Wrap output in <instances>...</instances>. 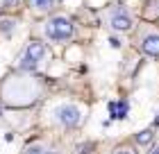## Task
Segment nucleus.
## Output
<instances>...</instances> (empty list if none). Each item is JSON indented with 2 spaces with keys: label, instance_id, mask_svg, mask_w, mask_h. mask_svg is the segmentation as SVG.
<instances>
[{
  "label": "nucleus",
  "instance_id": "nucleus-1",
  "mask_svg": "<svg viewBox=\"0 0 159 154\" xmlns=\"http://www.w3.org/2000/svg\"><path fill=\"white\" fill-rule=\"evenodd\" d=\"M46 32H48L50 39H55V41H66V39L73 36V23H70L68 18H64V16H55L48 23Z\"/></svg>",
  "mask_w": 159,
  "mask_h": 154
},
{
  "label": "nucleus",
  "instance_id": "nucleus-2",
  "mask_svg": "<svg viewBox=\"0 0 159 154\" xmlns=\"http://www.w3.org/2000/svg\"><path fill=\"white\" fill-rule=\"evenodd\" d=\"M57 118H59L61 125H66V127H77L82 122V111L73 104H64V107L57 109Z\"/></svg>",
  "mask_w": 159,
  "mask_h": 154
},
{
  "label": "nucleus",
  "instance_id": "nucleus-3",
  "mask_svg": "<svg viewBox=\"0 0 159 154\" xmlns=\"http://www.w3.org/2000/svg\"><path fill=\"white\" fill-rule=\"evenodd\" d=\"M109 23H111V27H114L116 32H125V30H129V27H132V18H129L125 11H116V14L111 16Z\"/></svg>",
  "mask_w": 159,
  "mask_h": 154
},
{
  "label": "nucleus",
  "instance_id": "nucleus-4",
  "mask_svg": "<svg viewBox=\"0 0 159 154\" xmlns=\"http://www.w3.org/2000/svg\"><path fill=\"white\" fill-rule=\"evenodd\" d=\"M25 57H30L32 61H41L43 57H46V46H43L41 41H32L25 50Z\"/></svg>",
  "mask_w": 159,
  "mask_h": 154
},
{
  "label": "nucleus",
  "instance_id": "nucleus-5",
  "mask_svg": "<svg viewBox=\"0 0 159 154\" xmlns=\"http://www.w3.org/2000/svg\"><path fill=\"white\" fill-rule=\"evenodd\" d=\"M143 52L150 57H159V34H148L143 39Z\"/></svg>",
  "mask_w": 159,
  "mask_h": 154
},
{
  "label": "nucleus",
  "instance_id": "nucleus-6",
  "mask_svg": "<svg viewBox=\"0 0 159 154\" xmlns=\"http://www.w3.org/2000/svg\"><path fill=\"white\" fill-rule=\"evenodd\" d=\"M109 111H111V118H125L127 116V102H109Z\"/></svg>",
  "mask_w": 159,
  "mask_h": 154
},
{
  "label": "nucleus",
  "instance_id": "nucleus-7",
  "mask_svg": "<svg viewBox=\"0 0 159 154\" xmlns=\"http://www.w3.org/2000/svg\"><path fill=\"white\" fill-rule=\"evenodd\" d=\"M152 138H155V131L152 129H143V131L136 134V143H139V145H148Z\"/></svg>",
  "mask_w": 159,
  "mask_h": 154
},
{
  "label": "nucleus",
  "instance_id": "nucleus-8",
  "mask_svg": "<svg viewBox=\"0 0 159 154\" xmlns=\"http://www.w3.org/2000/svg\"><path fill=\"white\" fill-rule=\"evenodd\" d=\"M30 5L37 11H48L50 7H52V0H30Z\"/></svg>",
  "mask_w": 159,
  "mask_h": 154
},
{
  "label": "nucleus",
  "instance_id": "nucleus-9",
  "mask_svg": "<svg viewBox=\"0 0 159 154\" xmlns=\"http://www.w3.org/2000/svg\"><path fill=\"white\" fill-rule=\"evenodd\" d=\"M20 68H25V70H34V68H37V61H32L30 57H23V59H20Z\"/></svg>",
  "mask_w": 159,
  "mask_h": 154
},
{
  "label": "nucleus",
  "instance_id": "nucleus-10",
  "mask_svg": "<svg viewBox=\"0 0 159 154\" xmlns=\"http://www.w3.org/2000/svg\"><path fill=\"white\" fill-rule=\"evenodd\" d=\"M14 25H16V23H14V20H9V18H7V20H2V23H0V32L9 34V32L14 30Z\"/></svg>",
  "mask_w": 159,
  "mask_h": 154
},
{
  "label": "nucleus",
  "instance_id": "nucleus-11",
  "mask_svg": "<svg viewBox=\"0 0 159 154\" xmlns=\"http://www.w3.org/2000/svg\"><path fill=\"white\" fill-rule=\"evenodd\" d=\"M77 152H80V154H93V143H82V145H77Z\"/></svg>",
  "mask_w": 159,
  "mask_h": 154
},
{
  "label": "nucleus",
  "instance_id": "nucleus-12",
  "mask_svg": "<svg viewBox=\"0 0 159 154\" xmlns=\"http://www.w3.org/2000/svg\"><path fill=\"white\" fill-rule=\"evenodd\" d=\"M23 154H48V152L43 150L41 145H32V147H27V150H25Z\"/></svg>",
  "mask_w": 159,
  "mask_h": 154
},
{
  "label": "nucleus",
  "instance_id": "nucleus-13",
  "mask_svg": "<svg viewBox=\"0 0 159 154\" xmlns=\"http://www.w3.org/2000/svg\"><path fill=\"white\" fill-rule=\"evenodd\" d=\"M109 46H111V48H120V41L116 39V36H111V39H109Z\"/></svg>",
  "mask_w": 159,
  "mask_h": 154
},
{
  "label": "nucleus",
  "instance_id": "nucleus-14",
  "mask_svg": "<svg viewBox=\"0 0 159 154\" xmlns=\"http://www.w3.org/2000/svg\"><path fill=\"white\" fill-rule=\"evenodd\" d=\"M116 154H134V152L127 150V147H120V150H116Z\"/></svg>",
  "mask_w": 159,
  "mask_h": 154
},
{
  "label": "nucleus",
  "instance_id": "nucleus-15",
  "mask_svg": "<svg viewBox=\"0 0 159 154\" xmlns=\"http://www.w3.org/2000/svg\"><path fill=\"white\" fill-rule=\"evenodd\" d=\"M152 154H159V145H155V150H152Z\"/></svg>",
  "mask_w": 159,
  "mask_h": 154
},
{
  "label": "nucleus",
  "instance_id": "nucleus-16",
  "mask_svg": "<svg viewBox=\"0 0 159 154\" xmlns=\"http://www.w3.org/2000/svg\"><path fill=\"white\" fill-rule=\"evenodd\" d=\"M48 154H59V152H48Z\"/></svg>",
  "mask_w": 159,
  "mask_h": 154
},
{
  "label": "nucleus",
  "instance_id": "nucleus-17",
  "mask_svg": "<svg viewBox=\"0 0 159 154\" xmlns=\"http://www.w3.org/2000/svg\"><path fill=\"white\" fill-rule=\"evenodd\" d=\"M155 122H157V125H159V116H157V120H155Z\"/></svg>",
  "mask_w": 159,
  "mask_h": 154
}]
</instances>
